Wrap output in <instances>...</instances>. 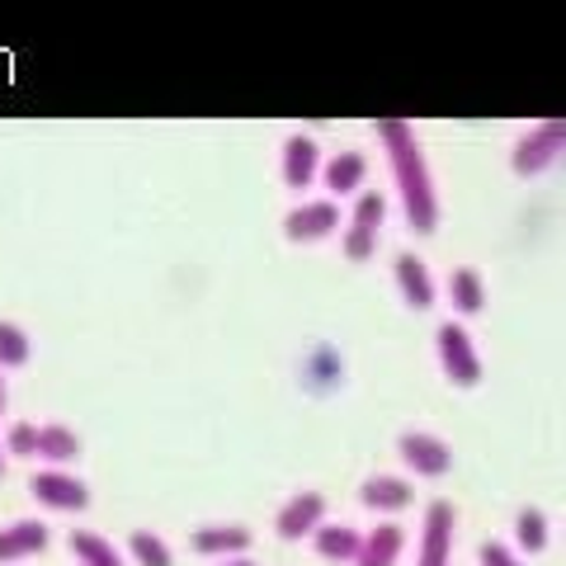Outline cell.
Here are the masks:
<instances>
[{"mask_svg":"<svg viewBox=\"0 0 566 566\" xmlns=\"http://www.w3.org/2000/svg\"><path fill=\"white\" fill-rule=\"evenodd\" d=\"M345 255L349 260H368V255H374V232H359V227H349V232H345Z\"/></svg>","mask_w":566,"mask_h":566,"instance_id":"d4e9b609","label":"cell"},{"mask_svg":"<svg viewBox=\"0 0 566 566\" xmlns=\"http://www.w3.org/2000/svg\"><path fill=\"white\" fill-rule=\"evenodd\" d=\"M322 175H326L331 193H359L368 166H364V156H359V151H340V156H331Z\"/></svg>","mask_w":566,"mask_h":566,"instance_id":"2e32d148","label":"cell"},{"mask_svg":"<svg viewBox=\"0 0 566 566\" xmlns=\"http://www.w3.org/2000/svg\"><path fill=\"white\" fill-rule=\"evenodd\" d=\"M71 553H76L81 566H123L118 547H114L109 538L91 534V528H76V534H71Z\"/></svg>","mask_w":566,"mask_h":566,"instance_id":"e0dca14e","label":"cell"},{"mask_svg":"<svg viewBox=\"0 0 566 566\" xmlns=\"http://www.w3.org/2000/svg\"><path fill=\"white\" fill-rule=\"evenodd\" d=\"M449 293H453V307L463 316L482 312V303H486V289H482V279H476V270H453Z\"/></svg>","mask_w":566,"mask_h":566,"instance_id":"d6986e66","label":"cell"},{"mask_svg":"<svg viewBox=\"0 0 566 566\" xmlns=\"http://www.w3.org/2000/svg\"><path fill=\"white\" fill-rule=\"evenodd\" d=\"M6 449L14 453V458H29V453H39V430H33V424H14V430L6 434Z\"/></svg>","mask_w":566,"mask_h":566,"instance_id":"cb8c5ba5","label":"cell"},{"mask_svg":"<svg viewBox=\"0 0 566 566\" xmlns=\"http://www.w3.org/2000/svg\"><path fill=\"white\" fill-rule=\"evenodd\" d=\"M434 345H439V364H444V374H449L453 387H472L476 378H482V359H476V345H472V335L458 326V322L439 326Z\"/></svg>","mask_w":566,"mask_h":566,"instance_id":"7a4b0ae2","label":"cell"},{"mask_svg":"<svg viewBox=\"0 0 566 566\" xmlns=\"http://www.w3.org/2000/svg\"><path fill=\"white\" fill-rule=\"evenodd\" d=\"M515 538H520L524 553H543V547H547V520H543V510H520Z\"/></svg>","mask_w":566,"mask_h":566,"instance_id":"44dd1931","label":"cell"},{"mask_svg":"<svg viewBox=\"0 0 566 566\" xmlns=\"http://www.w3.org/2000/svg\"><path fill=\"white\" fill-rule=\"evenodd\" d=\"M378 137H382V147H387V161H392V180H397V193H401L406 222H411V232L430 237L434 222H439V199H434V175H430V166H424L411 123L382 118L378 123Z\"/></svg>","mask_w":566,"mask_h":566,"instance_id":"6da1fadb","label":"cell"},{"mask_svg":"<svg viewBox=\"0 0 566 566\" xmlns=\"http://www.w3.org/2000/svg\"><path fill=\"white\" fill-rule=\"evenodd\" d=\"M29 364V335L14 322H0V368H24Z\"/></svg>","mask_w":566,"mask_h":566,"instance_id":"ffe728a7","label":"cell"},{"mask_svg":"<svg viewBox=\"0 0 566 566\" xmlns=\"http://www.w3.org/2000/svg\"><path fill=\"white\" fill-rule=\"evenodd\" d=\"M397 453H401V463L411 472H420V476H444L453 468L449 444H444V439H434V434H401Z\"/></svg>","mask_w":566,"mask_h":566,"instance_id":"5b68a950","label":"cell"},{"mask_svg":"<svg viewBox=\"0 0 566 566\" xmlns=\"http://www.w3.org/2000/svg\"><path fill=\"white\" fill-rule=\"evenodd\" d=\"M359 495L368 510H406L416 501V486L406 482V476H368Z\"/></svg>","mask_w":566,"mask_h":566,"instance_id":"9a60e30c","label":"cell"},{"mask_svg":"<svg viewBox=\"0 0 566 566\" xmlns=\"http://www.w3.org/2000/svg\"><path fill=\"white\" fill-rule=\"evenodd\" d=\"M562 147H566V118H547L515 147L510 166H515V175H538L547 170V161H557Z\"/></svg>","mask_w":566,"mask_h":566,"instance_id":"3957f363","label":"cell"},{"mask_svg":"<svg viewBox=\"0 0 566 566\" xmlns=\"http://www.w3.org/2000/svg\"><path fill=\"white\" fill-rule=\"evenodd\" d=\"M335 374H340V368H335V349H316L312 354V382H335Z\"/></svg>","mask_w":566,"mask_h":566,"instance_id":"484cf974","label":"cell"},{"mask_svg":"<svg viewBox=\"0 0 566 566\" xmlns=\"http://www.w3.org/2000/svg\"><path fill=\"white\" fill-rule=\"evenodd\" d=\"M340 227V208L335 203H303L283 218V237L289 241H322Z\"/></svg>","mask_w":566,"mask_h":566,"instance_id":"ba28073f","label":"cell"},{"mask_svg":"<svg viewBox=\"0 0 566 566\" xmlns=\"http://www.w3.org/2000/svg\"><path fill=\"white\" fill-rule=\"evenodd\" d=\"M401 547H406V538H401V524H378L374 534H364L359 562H354V566H397Z\"/></svg>","mask_w":566,"mask_h":566,"instance_id":"4fadbf2b","label":"cell"},{"mask_svg":"<svg viewBox=\"0 0 566 566\" xmlns=\"http://www.w3.org/2000/svg\"><path fill=\"white\" fill-rule=\"evenodd\" d=\"M0 468H6V458H0Z\"/></svg>","mask_w":566,"mask_h":566,"instance_id":"f546056e","label":"cell"},{"mask_svg":"<svg viewBox=\"0 0 566 566\" xmlns=\"http://www.w3.org/2000/svg\"><path fill=\"white\" fill-rule=\"evenodd\" d=\"M128 547H133V562H142V566H170V547L156 538L151 528H137Z\"/></svg>","mask_w":566,"mask_h":566,"instance_id":"603a6c76","label":"cell"},{"mask_svg":"<svg viewBox=\"0 0 566 566\" xmlns=\"http://www.w3.org/2000/svg\"><path fill=\"white\" fill-rule=\"evenodd\" d=\"M193 547L208 557H245V547H251V528L241 524H212V528H199L193 534Z\"/></svg>","mask_w":566,"mask_h":566,"instance_id":"7c38bea8","label":"cell"},{"mask_svg":"<svg viewBox=\"0 0 566 566\" xmlns=\"http://www.w3.org/2000/svg\"><path fill=\"white\" fill-rule=\"evenodd\" d=\"M39 453L48 458L52 468H57V463H71V458L81 453V439L71 434L66 424H43V430H39Z\"/></svg>","mask_w":566,"mask_h":566,"instance_id":"ac0fdd59","label":"cell"},{"mask_svg":"<svg viewBox=\"0 0 566 566\" xmlns=\"http://www.w3.org/2000/svg\"><path fill=\"white\" fill-rule=\"evenodd\" d=\"M48 547V524L43 520H20L0 528V562H20Z\"/></svg>","mask_w":566,"mask_h":566,"instance_id":"8fae6325","label":"cell"},{"mask_svg":"<svg viewBox=\"0 0 566 566\" xmlns=\"http://www.w3.org/2000/svg\"><path fill=\"white\" fill-rule=\"evenodd\" d=\"M382 212H387V199H382V193L364 189V193H359V203H354V222H349V227H359V232H374V237H378Z\"/></svg>","mask_w":566,"mask_h":566,"instance_id":"7402d4cb","label":"cell"},{"mask_svg":"<svg viewBox=\"0 0 566 566\" xmlns=\"http://www.w3.org/2000/svg\"><path fill=\"white\" fill-rule=\"evenodd\" d=\"M316 553H322L326 562H359V547H364V534L349 524H322L316 528Z\"/></svg>","mask_w":566,"mask_h":566,"instance_id":"5bb4252c","label":"cell"},{"mask_svg":"<svg viewBox=\"0 0 566 566\" xmlns=\"http://www.w3.org/2000/svg\"><path fill=\"white\" fill-rule=\"evenodd\" d=\"M222 566H255L251 557H232V562H222Z\"/></svg>","mask_w":566,"mask_h":566,"instance_id":"83f0119b","label":"cell"},{"mask_svg":"<svg viewBox=\"0 0 566 566\" xmlns=\"http://www.w3.org/2000/svg\"><path fill=\"white\" fill-rule=\"evenodd\" d=\"M482 566H524V562L510 553L505 543H495V538H491V543H482Z\"/></svg>","mask_w":566,"mask_h":566,"instance_id":"4316f807","label":"cell"},{"mask_svg":"<svg viewBox=\"0 0 566 566\" xmlns=\"http://www.w3.org/2000/svg\"><path fill=\"white\" fill-rule=\"evenodd\" d=\"M449 543H453V505L434 501L424 510V528H420V562L416 566H449Z\"/></svg>","mask_w":566,"mask_h":566,"instance_id":"8992f818","label":"cell"},{"mask_svg":"<svg viewBox=\"0 0 566 566\" xmlns=\"http://www.w3.org/2000/svg\"><path fill=\"white\" fill-rule=\"evenodd\" d=\"M283 185L289 189H307L316 180V170H322V151H316L312 137H289L283 142Z\"/></svg>","mask_w":566,"mask_h":566,"instance_id":"9c48e42d","label":"cell"},{"mask_svg":"<svg viewBox=\"0 0 566 566\" xmlns=\"http://www.w3.org/2000/svg\"><path fill=\"white\" fill-rule=\"evenodd\" d=\"M322 510H326V501H322V495H316V491H303V495H293V501L279 510V520H274L279 538L297 543V538L316 534V528H322Z\"/></svg>","mask_w":566,"mask_h":566,"instance_id":"52a82bcc","label":"cell"},{"mask_svg":"<svg viewBox=\"0 0 566 566\" xmlns=\"http://www.w3.org/2000/svg\"><path fill=\"white\" fill-rule=\"evenodd\" d=\"M0 411H6V382H0Z\"/></svg>","mask_w":566,"mask_h":566,"instance_id":"f1b7e54d","label":"cell"},{"mask_svg":"<svg viewBox=\"0 0 566 566\" xmlns=\"http://www.w3.org/2000/svg\"><path fill=\"white\" fill-rule=\"evenodd\" d=\"M392 274H397V289L406 297V307H416V312L434 307V279H430V270H424L420 255H397Z\"/></svg>","mask_w":566,"mask_h":566,"instance_id":"30bf717a","label":"cell"},{"mask_svg":"<svg viewBox=\"0 0 566 566\" xmlns=\"http://www.w3.org/2000/svg\"><path fill=\"white\" fill-rule=\"evenodd\" d=\"M33 501L48 505V510H62V515H76V510L91 505V486H85L81 476H71V472L48 468V472L33 476Z\"/></svg>","mask_w":566,"mask_h":566,"instance_id":"277c9868","label":"cell"}]
</instances>
